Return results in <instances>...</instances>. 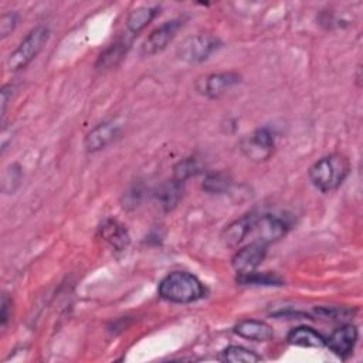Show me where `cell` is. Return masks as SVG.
<instances>
[{
	"label": "cell",
	"mask_w": 363,
	"mask_h": 363,
	"mask_svg": "<svg viewBox=\"0 0 363 363\" xmlns=\"http://www.w3.org/2000/svg\"><path fill=\"white\" fill-rule=\"evenodd\" d=\"M50 38V30L45 26H37L28 31V34L21 40L17 48L9 55L7 67L11 71H18L26 68L43 50Z\"/></svg>",
	"instance_id": "277c9868"
},
{
	"label": "cell",
	"mask_w": 363,
	"mask_h": 363,
	"mask_svg": "<svg viewBox=\"0 0 363 363\" xmlns=\"http://www.w3.org/2000/svg\"><path fill=\"white\" fill-rule=\"evenodd\" d=\"M200 163L196 157H184L174 164L172 179L179 183H184L187 179L200 173Z\"/></svg>",
	"instance_id": "7402d4cb"
},
{
	"label": "cell",
	"mask_w": 363,
	"mask_h": 363,
	"mask_svg": "<svg viewBox=\"0 0 363 363\" xmlns=\"http://www.w3.org/2000/svg\"><path fill=\"white\" fill-rule=\"evenodd\" d=\"M13 94H14V85H11V84H6V85H3V88H1V91H0V95H1V115L4 116V113H6V109H7V105H9V102L11 101V98H13Z\"/></svg>",
	"instance_id": "4316f807"
},
{
	"label": "cell",
	"mask_w": 363,
	"mask_h": 363,
	"mask_svg": "<svg viewBox=\"0 0 363 363\" xmlns=\"http://www.w3.org/2000/svg\"><path fill=\"white\" fill-rule=\"evenodd\" d=\"M180 18H173L169 21H164L162 26L156 27L142 43L140 54L145 57H152L160 51H163L167 44L176 37L177 31L182 27Z\"/></svg>",
	"instance_id": "ba28073f"
},
{
	"label": "cell",
	"mask_w": 363,
	"mask_h": 363,
	"mask_svg": "<svg viewBox=\"0 0 363 363\" xmlns=\"http://www.w3.org/2000/svg\"><path fill=\"white\" fill-rule=\"evenodd\" d=\"M130 44H132V38H128V37L116 40L115 43H112L108 48H105L99 54V57L95 62V67L98 69L115 68L125 58V55L128 54V51L130 48Z\"/></svg>",
	"instance_id": "4fadbf2b"
},
{
	"label": "cell",
	"mask_w": 363,
	"mask_h": 363,
	"mask_svg": "<svg viewBox=\"0 0 363 363\" xmlns=\"http://www.w3.org/2000/svg\"><path fill=\"white\" fill-rule=\"evenodd\" d=\"M21 176H23V173H21L20 166L16 163L10 164L3 173V182H1L3 190L6 193H14V190L18 187V184L21 182Z\"/></svg>",
	"instance_id": "603a6c76"
},
{
	"label": "cell",
	"mask_w": 363,
	"mask_h": 363,
	"mask_svg": "<svg viewBox=\"0 0 363 363\" xmlns=\"http://www.w3.org/2000/svg\"><path fill=\"white\" fill-rule=\"evenodd\" d=\"M17 23H18V16L14 11L3 13L1 17H0V34H1V38H6L7 35H10L14 31V28L17 27Z\"/></svg>",
	"instance_id": "cb8c5ba5"
},
{
	"label": "cell",
	"mask_w": 363,
	"mask_h": 363,
	"mask_svg": "<svg viewBox=\"0 0 363 363\" xmlns=\"http://www.w3.org/2000/svg\"><path fill=\"white\" fill-rule=\"evenodd\" d=\"M267 255V245L259 242H248L238 248L231 258V265L238 275L257 269Z\"/></svg>",
	"instance_id": "9c48e42d"
},
{
	"label": "cell",
	"mask_w": 363,
	"mask_h": 363,
	"mask_svg": "<svg viewBox=\"0 0 363 363\" xmlns=\"http://www.w3.org/2000/svg\"><path fill=\"white\" fill-rule=\"evenodd\" d=\"M221 43L210 34H199L186 38L177 48V57L186 62H203L220 48Z\"/></svg>",
	"instance_id": "5b68a950"
},
{
	"label": "cell",
	"mask_w": 363,
	"mask_h": 363,
	"mask_svg": "<svg viewBox=\"0 0 363 363\" xmlns=\"http://www.w3.org/2000/svg\"><path fill=\"white\" fill-rule=\"evenodd\" d=\"M142 199V189L139 186H132L125 194H123V207L133 208L139 204Z\"/></svg>",
	"instance_id": "484cf974"
},
{
	"label": "cell",
	"mask_w": 363,
	"mask_h": 363,
	"mask_svg": "<svg viewBox=\"0 0 363 363\" xmlns=\"http://www.w3.org/2000/svg\"><path fill=\"white\" fill-rule=\"evenodd\" d=\"M286 340L289 345L301 347H323L326 343V337L311 326H296L291 329L286 335Z\"/></svg>",
	"instance_id": "5bb4252c"
},
{
	"label": "cell",
	"mask_w": 363,
	"mask_h": 363,
	"mask_svg": "<svg viewBox=\"0 0 363 363\" xmlns=\"http://www.w3.org/2000/svg\"><path fill=\"white\" fill-rule=\"evenodd\" d=\"M217 359L225 363H257L261 360V356L244 346L230 345L220 352Z\"/></svg>",
	"instance_id": "d6986e66"
},
{
	"label": "cell",
	"mask_w": 363,
	"mask_h": 363,
	"mask_svg": "<svg viewBox=\"0 0 363 363\" xmlns=\"http://www.w3.org/2000/svg\"><path fill=\"white\" fill-rule=\"evenodd\" d=\"M234 333L254 342H268L274 337L272 328L258 319H244L234 326Z\"/></svg>",
	"instance_id": "7c38bea8"
},
{
	"label": "cell",
	"mask_w": 363,
	"mask_h": 363,
	"mask_svg": "<svg viewBox=\"0 0 363 363\" xmlns=\"http://www.w3.org/2000/svg\"><path fill=\"white\" fill-rule=\"evenodd\" d=\"M350 162L342 153H329L309 167V180L322 193L336 190L347 177Z\"/></svg>",
	"instance_id": "7a4b0ae2"
},
{
	"label": "cell",
	"mask_w": 363,
	"mask_h": 363,
	"mask_svg": "<svg viewBox=\"0 0 363 363\" xmlns=\"http://www.w3.org/2000/svg\"><path fill=\"white\" fill-rule=\"evenodd\" d=\"M288 230L289 223L281 216L271 213H250L245 241L248 240V242H259L268 247L271 242H275L285 237Z\"/></svg>",
	"instance_id": "3957f363"
},
{
	"label": "cell",
	"mask_w": 363,
	"mask_h": 363,
	"mask_svg": "<svg viewBox=\"0 0 363 363\" xmlns=\"http://www.w3.org/2000/svg\"><path fill=\"white\" fill-rule=\"evenodd\" d=\"M316 313L319 316H322V318L332 319V320L346 319V318L350 316V311L345 309V308H326V306H322V308L316 309Z\"/></svg>",
	"instance_id": "d4e9b609"
},
{
	"label": "cell",
	"mask_w": 363,
	"mask_h": 363,
	"mask_svg": "<svg viewBox=\"0 0 363 363\" xmlns=\"http://www.w3.org/2000/svg\"><path fill=\"white\" fill-rule=\"evenodd\" d=\"M203 190L211 194H223L225 191L230 190L231 187V179L228 174L223 173V172H217V173H208L201 184Z\"/></svg>",
	"instance_id": "44dd1931"
},
{
	"label": "cell",
	"mask_w": 363,
	"mask_h": 363,
	"mask_svg": "<svg viewBox=\"0 0 363 363\" xmlns=\"http://www.w3.org/2000/svg\"><path fill=\"white\" fill-rule=\"evenodd\" d=\"M11 305V301L7 298L6 294H3L1 296V312H0V326L1 329L6 328L7 322H9V308Z\"/></svg>",
	"instance_id": "83f0119b"
},
{
	"label": "cell",
	"mask_w": 363,
	"mask_h": 363,
	"mask_svg": "<svg viewBox=\"0 0 363 363\" xmlns=\"http://www.w3.org/2000/svg\"><path fill=\"white\" fill-rule=\"evenodd\" d=\"M160 298L173 303H191L207 295L206 285L187 271H173L166 275L157 288Z\"/></svg>",
	"instance_id": "6da1fadb"
},
{
	"label": "cell",
	"mask_w": 363,
	"mask_h": 363,
	"mask_svg": "<svg viewBox=\"0 0 363 363\" xmlns=\"http://www.w3.org/2000/svg\"><path fill=\"white\" fill-rule=\"evenodd\" d=\"M182 191H183V183H179L173 179L164 182L163 184L159 186L156 191V199L160 203V206L169 211L176 207L179 200L182 199Z\"/></svg>",
	"instance_id": "ac0fdd59"
},
{
	"label": "cell",
	"mask_w": 363,
	"mask_h": 363,
	"mask_svg": "<svg viewBox=\"0 0 363 363\" xmlns=\"http://www.w3.org/2000/svg\"><path fill=\"white\" fill-rule=\"evenodd\" d=\"M121 135V125L115 121H105L94 126L84 138V146L86 152H98L112 142H115Z\"/></svg>",
	"instance_id": "8fae6325"
},
{
	"label": "cell",
	"mask_w": 363,
	"mask_h": 363,
	"mask_svg": "<svg viewBox=\"0 0 363 363\" xmlns=\"http://www.w3.org/2000/svg\"><path fill=\"white\" fill-rule=\"evenodd\" d=\"M248 221H250V213L244 214L242 217L231 221L224 227L221 231V241L227 247H238L245 241L247 235V228H248Z\"/></svg>",
	"instance_id": "e0dca14e"
},
{
	"label": "cell",
	"mask_w": 363,
	"mask_h": 363,
	"mask_svg": "<svg viewBox=\"0 0 363 363\" xmlns=\"http://www.w3.org/2000/svg\"><path fill=\"white\" fill-rule=\"evenodd\" d=\"M357 337H359L357 328L354 325L346 323V325H342L340 328L335 329L329 335V337H326L325 346L332 353H335L337 357L346 359L347 356H350L353 353Z\"/></svg>",
	"instance_id": "30bf717a"
},
{
	"label": "cell",
	"mask_w": 363,
	"mask_h": 363,
	"mask_svg": "<svg viewBox=\"0 0 363 363\" xmlns=\"http://www.w3.org/2000/svg\"><path fill=\"white\" fill-rule=\"evenodd\" d=\"M241 75L233 71L227 72H216V74H208L203 78H200L196 82V89L201 95L216 99L228 92L231 88H234L237 84H240Z\"/></svg>",
	"instance_id": "52a82bcc"
},
{
	"label": "cell",
	"mask_w": 363,
	"mask_h": 363,
	"mask_svg": "<svg viewBox=\"0 0 363 363\" xmlns=\"http://www.w3.org/2000/svg\"><path fill=\"white\" fill-rule=\"evenodd\" d=\"M275 139L268 128H258L240 140L242 155L252 162H264L274 153Z\"/></svg>",
	"instance_id": "8992f818"
},
{
	"label": "cell",
	"mask_w": 363,
	"mask_h": 363,
	"mask_svg": "<svg viewBox=\"0 0 363 363\" xmlns=\"http://www.w3.org/2000/svg\"><path fill=\"white\" fill-rule=\"evenodd\" d=\"M237 282L240 285H262V286H278L282 285L284 281L272 272H248V274H241L237 277Z\"/></svg>",
	"instance_id": "ffe728a7"
},
{
	"label": "cell",
	"mask_w": 363,
	"mask_h": 363,
	"mask_svg": "<svg viewBox=\"0 0 363 363\" xmlns=\"http://www.w3.org/2000/svg\"><path fill=\"white\" fill-rule=\"evenodd\" d=\"M157 6H140L132 10L126 18V30L130 35H138L157 16Z\"/></svg>",
	"instance_id": "9a60e30c"
},
{
	"label": "cell",
	"mask_w": 363,
	"mask_h": 363,
	"mask_svg": "<svg viewBox=\"0 0 363 363\" xmlns=\"http://www.w3.org/2000/svg\"><path fill=\"white\" fill-rule=\"evenodd\" d=\"M101 235L116 250H125L129 244L128 230L121 223L112 218L104 221V224L101 225Z\"/></svg>",
	"instance_id": "2e32d148"
}]
</instances>
